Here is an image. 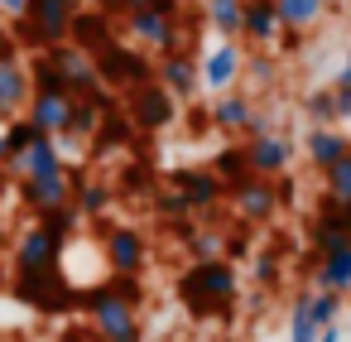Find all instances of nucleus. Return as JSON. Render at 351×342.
<instances>
[{"mask_svg":"<svg viewBox=\"0 0 351 342\" xmlns=\"http://www.w3.org/2000/svg\"><path fill=\"white\" fill-rule=\"evenodd\" d=\"M34 140H39V130H34L25 116H15L10 126H0V164L10 169V164H15V159H20L29 145H34Z\"/></svg>","mask_w":351,"mask_h":342,"instance_id":"a878e982","label":"nucleus"},{"mask_svg":"<svg viewBox=\"0 0 351 342\" xmlns=\"http://www.w3.org/2000/svg\"><path fill=\"white\" fill-rule=\"evenodd\" d=\"M327 203L351 207V155H346L341 164H332V169H327Z\"/></svg>","mask_w":351,"mask_h":342,"instance_id":"c756f323","label":"nucleus"},{"mask_svg":"<svg viewBox=\"0 0 351 342\" xmlns=\"http://www.w3.org/2000/svg\"><path fill=\"white\" fill-rule=\"evenodd\" d=\"M106 255H111V270L116 275H135L145 265V236L135 227H116L106 236Z\"/></svg>","mask_w":351,"mask_h":342,"instance_id":"aec40b11","label":"nucleus"},{"mask_svg":"<svg viewBox=\"0 0 351 342\" xmlns=\"http://www.w3.org/2000/svg\"><path fill=\"white\" fill-rule=\"evenodd\" d=\"M188 251H193V260H217V255L226 251V241H221L217 231H193V241H188Z\"/></svg>","mask_w":351,"mask_h":342,"instance_id":"72a5a7b5","label":"nucleus"},{"mask_svg":"<svg viewBox=\"0 0 351 342\" xmlns=\"http://www.w3.org/2000/svg\"><path fill=\"white\" fill-rule=\"evenodd\" d=\"M346 15H351V5H346Z\"/></svg>","mask_w":351,"mask_h":342,"instance_id":"37998d69","label":"nucleus"},{"mask_svg":"<svg viewBox=\"0 0 351 342\" xmlns=\"http://www.w3.org/2000/svg\"><path fill=\"white\" fill-rule=\"evenodd\" d=\"M250 82H260V87H269L274 82V54L269 49H255V58H245V68H241Z\"/></svg>","mask_w":351,"mask_h":342,"instance_id":"473e14b6","label":"nucleus"},{"mask_svg":"<svg viewBox=\"0 0 351 342\" xmlns=\"http://www.w3.org/2000/svg\"><path fill=\"white\" fill-rule=\"evenodd\" d=\"M29 97H34V78L29 68L10 54V58H0V116L15 121L20 111H29Z\"/></svg>","mask_w":351,"mask_h":342,"instance_id":"1a4fd4ad","label":"nucleus"},{"mask_svg":"<svg viewBox=\"0 0 351 342\" xmlns=\"http://www.w3.org/2000/svg\"><path fill=\"white\" fill-rule=\"evenodd\" d=\"M173 111H178V102H173L159 82H145V87L130 92V116H135L145 130H164V126L173 121Z\"/></svg>","mask_w":351,"mask_h":342,"instance_id":"f8f14e48","label":"nucleus"},{"mask_svg":"<svg viewBox=\"0 0 351 342\" xmlns=\"http://www.w3.org/2000/svg\"><path fill=\"white\" fill-rule=\"evenodd\" d=\"M241 39H250L255 49H274V44L284 39V25H279V15H274V0H250V5H245V30H241Z\"/></svg>","mask_w":351,"mask_h":342,"instance_id":"a211bd4d","label":"nucleus"},{"mask_svg":"<svg viewBox=\"0 0 351 342\" xmlns=\"http://www.w3.org/2000/svg\"><path fill=\"white\" fill-rule=\"evenodd\" d=\"M332 87H351V54H346V63L337 68V82H332Z\"/></svg>","mask_w":351,"mask_h":342,"instance_id":"58836bf2","label":"nucleus"},{"mask_svg":"<svg viewBox=\"0 0 351 342\" xmlns=\"http://www.w3.org/2000/svg\"><path fill=\"white\" fill-rule=\"evenodd\" d=\"M68 111H73V92H68V87H34L25 121H29L39 135L58 140V135H63V126H68Z\"/></svg>","mask_w":351,"mask_h":342,"instance_id":"423d86ee","label":"nucleus"},{"mask_svg":"<svg viewBox=\"0 0 351 342\" xmlns=\"http://www.w3.org/2000/svg\"><path fill=\"white\" fill-rule=\"evenodd\" d=\"M236 289H241V275L226 255L217 260H193V270L178 280V299L193 308V313H221L236 304Z\"/></svg>","mask_w":351,"mask_h":342,"instance_id":"f257e3e1","label":"nucleus"},{"mask_svg":"<svg viewBox=\"0 0 351 342\" xmlns=\"http://www.w3.org/2000/svg\"><path fill=\"white\" fill-rule=\"evenodd\" d=\"M58 255H63V236L39 222V227H29V231L20 236V246H15V270H20V275L58 270Z\"/></svg>","mask_w":351,"mask_h":342,"instance_id":"0eeeda50","label":"nucleus"},{"mask_svg":"<svg viewBox=\"0 0 351 342\" xmlns=\"http://www.w3.org/2000/svg\"><path fill=\"white\" fill-rule=\"evenodd\" d=\"M97 342H145V332L135 328V332H125V337H97Z\"/></svg>","mask_w":351,"mask_h":342,"instance_id":"ea45409f","label":"nucleus"},{"mask_svg":"<svg viewBox=\"0 0 351 342\" xmlns=\"http://www.w3.org/2000/svg\"><path fill=\"white\" fill-rule=\"evenodd\" d=\"M87 313H92V332H97V337H125V332L140 328V323H135V299H130V289H101V294H92V299H87Z\"/></svg>","mask_w":351,"mask_h":342,"instance_id":"20e7f679","label":"nucleus"},{"mask_svg":"<svg viewBox=\"0 0 351 342\" xmlns=\"http://www.w3.org/2000/svg\"><path fill=\"white\" fill-rule=\"evenodd\" d=\"M25 203L39 217H53V212L73 207V179H68V169L63 174H49V179H25Z\"/></svg>","mask_w":351,"mask_h":342,"instance_id":"4468645a","label":"nucleus"},{"mask_svg":"<svg viewBox=\"0 0 351 342\" xmlns=\"http://www.w3.org/2000/svg\"><path fill=\"white\" fill-rule=\"evenodd\" d=\"M207 20L221 34V44L241 39V30H245V0H207Z\"/></svg>","mask_w":351,"mask_h":342,"instance_id":"393cba45","label":"nucleus"},{"mask_svg":"<svg viewBox=\"0 0 351 342\" xmlns=\"http://www.w3.org/2000/svg\"><path fill=\"white\" fill-rule=\"evenodd\" d=\"M317 342H341V328H337V323H332V328H322V337H317Z\"/></svg>","mask_w":351,"mask_h":342,"instance_id":"a19ab883","label":"nucleus"},{"mask_svg":"<svg viewBox=\"0 0 351 342\" xmlns=\"http://www.w3.org/2000/svg\"><path fill=\"white\" fill-rule=\"evenodd\" d=\"M241 68H245V54L236 44H217L207 54V63H202V87L221 97V92H231V82L241 78Z\"/></svg>","mask_w":351,"mask_h":342,"instance_id":"2eb2a0df","label":"nucleus"},{"mask_svg":"<svg viewBox=\"0 0 351 342\" xmlns=\"http://www.w3.org/2000/svg\"><path fill=\"white\" fill-rule=\"evenodd\" d=\"M106 10H121V15H140V10L178 15V0H106Z\"/></svg>","mask_w":351,"mask_h":342,"instance_id":"2f4dec72","label":"nucleus"},{"mask_svg":"<svg viewBox=\"0 0 351 342\" xmlns=\"http://www.w3.org/2000/svg\"><path fill=\"white\" fill-rule=\"evenodd\" d=\"M313 284L327 289V294H337V299H346V294H351V246L327 251V255L317 260V270H313Z\"/></svg>","mask_w":351,"mask_h":342,"instance_id":"412c9836","label":"nucleus"},{"mask_svg":"<svg viewBox=\"0 0 351 342\" xmlns=\"http://www.w3.org/2000/svg\"><path fill=\"white\" fill-rule=\"evenodd\" d=\"M159 87H164L173 102H188V97L202 87V73H197L193 58L178 49V54H164V58H159Z\"/></svg>","mask_w":351,"mask_h":342,"instance_id":"dca6fc26","label":"nucleus"},{"mask_svg":"<svg viewBox=\"0 0 351 342\" xmlns=\"http://www.w3.org/2000/svg\"><path fill=\"white\" fill-rule=\"evenodd\" d=\"M322 255L327 251H337V246H351V207H341V203H327V212L313 222V236H308Z\"/></svg>","mask_w":351,"mask_h":342,"instance_id":"6ab92c4d","label":"nucleus"},{"mask_svg":"<svg viewBox=\"0 0 351 342\" xmlns=\"http://www.w3.org/2000/svg\"><path fill=\"white\" fill-rule=\"evenodd\" d=\"M231 207H236V217L245 227H265L279 212V183L260 179V174H245L241 183H231Z\"/></svg>","mask_w":351,"mask_h":342,"instance_id":"f03ea898","label":"nucleus"},{"mask_svg":"<svg viewBox=\"0 0 351 342\" xmlns=\"http://www.w3.org/2000/svg\"><path fill=\"white\" fill-rule=\"evenodd\" d=\"M77 0H29V34L39 39V44H49V49H58V44H68V34H73V20H77Z\"/></svg>","mask_w":351,"mask_h":342,"instance_id":"39448f33","label":"nucleus"},{"mask_svg":"<svg viewBox=\"0 0 351 342\" xmlns=\"http://www.w3.org/2000/svg\"><path fill=\"white\" fill-rule=\"evenodd\" d=\"M303 116L313 121V130H327V126L337 121V92H332V87L308 92V97H303Z\"/></svg>","mask_w":351,"mask_h":342,"instance_id":"cd10ccee","label":"nucleus"},{"mask_svg":"<svg viewBox=\"0 0 351 342\" xmlns=\"http://www.w3.org/2000/svg\"><path fill=\"white\" fill-rule=\"evenodd\" d=\"M0 15H10V20H25V15H29V0H0Z\"/></svg>","mask_w":351,"mask_h":342,"instance_id":"e433bc0d","label":"nucleus"},{"mask_svg":"<svg viewBox=\"0 0 351 342\" xmlns=\"http://www.w3.org/2000/svg\"><path fill=\"white\" fill-rule=\"evenodd\" d=\"M125 30L140 49H154L159 58L164 54H178V15H159V10H140V15H125Z\"/></svg>","mask_w":351,"mask_h":342,"instance_id":"6e6552de","label":"nucleus"},{"mask_svg":"<svg viewBox=\"0 0 351 342\" xmlns=\"http://www.w3.org/2000/svg\"><path fill=\"white\" fill-rule=\"evenodd\" d=\"M212 174H217V179L241 183V179L250 174V164H245V145H241V150H221V155H217V164H212Z\"/></svg>","mask_w":351,"mask_h":342,"instance_id":"7c9ffc66","label":"nucleus"},{"mask_svg":"<svg viewBox=\"0 0 351 342\" xmlns=\"http://www.w3.org/2000/svg\"><path fill=\"white\" fill-rule=\"evenodd\" d=\"M274 15L284 25V34H308L317 20H322V0H274Z\"/></svg>","mask_w":351,"mask_h":342,"instance_id":"5701e85b","label":"nucleus"},{"mask_svg":"<svg viewBox=\"0 0 351 342\" xmlns=\"http://www.w3.org/2000/svg\"><path fill=\"white\" fill-rule=\"evenodd\" d=\"M289 159H293V145L274 130V135H255L250 145H245V164H250V174H260V179H279L284 169H289Z\"/></svg>","mask_w":351,"mask_h":342,"instance_id":"ddd939ff","label":"nucleus"},{"mask_svg":"<svg viewBox=\"0 0 351 342\" xmlns=\"http://www.w3.org/2000/svg\"><path fill=\"white\" fill-rule=\"evenodd\" d=\"M337 92V121H351V87H332Z\"/></svg>","mask_w":351,"mask_h":342,"instance_id":"4c0bfd02","label":"nucleus"},{"mask_svg":"<svg viewBox=\"0 0 351 342\" xmlns=\"http://www.w3.org/2000/svg\"><path fill=\"white\" fill-rule=\"evenodd\" d=\"M274 275H279L274 255H260V260H255V280H260V284H274Z\"/></svg>","mask_w":351,"mask_h":342,"instance_id":"c9c22d12","label":"nucleus"},{"mask_svg":"<svg viewBox=\"0 0 351 342\" xmlns=\"http://www.w3.org/2000/svg\"><path fill=\"white\" fill-rule=\"evenodd\" d=\"M250 116H255V106H250V97H241V92H221V97L212 102V126H221V130H231V135H241V130L250 126Z\"/></svg>","mask_w":351,"mask_h":342,"instance_id":"b1692460","label":"nucleus"},{"mask_svg":"<svg viewBox=\"0 0 351 342\" xmlns=\"http://www.w3.org/2000/svg\"><path fill=\"white\" fill-rule=\"evenodd\" d=\"M346 155H351V140H346L341 130H332V126H327V130H308V164H313V169L327 174V169L341 164Z\"/></svg>","mask_w":351,"mask_h":342,"instance_id":"4be33fe9","label":"nucleus"},{"mask_svg":"<svg viewBox=\"0 0 351 342\" xmlns=\"http://www.w3.org/2000/svg\"><path fill=\"white\" fill-rule=\"evenodd\" d=\"M111 207V188L106 183H77L73 188V212L77 217H101Z\"/></svg>","mask_w":351,"mask_h":342,"instance_id":"c85d7f7f","label":"nucleus"},{"mask_svg":"<svg viewBox=\"0 0 351 342\" xmlns=\"http://www.w3.org/2000/svg\"><path fill=\"white\" fill-rule=\"evenodd\" d=\"M173 193L188 203V212H212L221 203V179L212 169H178L173 174Z\"/></svg>","mask_w":351,"mask_h":342,"instance_id":"9b49d317","label":"nucleus"},{"mask_svg":"<svg viewBox=\"0 0 351 342\" xmlns=\"http://www.w3.org/2000/svg\"><path fill=\"white\" fill-rule=\"evenodd\" d=\"M317 337H322V323L313 313V299L298 294L293 299V313H289V342H317Z\"/></svg>","mask_w":351,"mask_h":342,"instance_id":"bb28decb","label":"nucleus"},{"mask_svg":"<svg viewBox=\"0 0 351 342\" xmlns=\"http://www.w3.org/2000/svg\"><path fill=\"white\" fill-rule=\"evenodd\" d=\"M92 58H97V73H101V82H125L130 92L149 82V68H145V58H135V54L116 49V39H111L106 49H97Z\"/></svg>","mask_w":351,"mask_h":342,"instance_id":"9d476101","label":"nucleus"},{"mask_svg":"<svg viewBox=\"0 0 351 342\" xmlns=\"http://www.w3.org/2000/svg\"><path fill=\"white\" fill-rule=\"evenodd\" d=\"M101 5H106V0H101Z\"/></svg>","mask_w":351,"mask_h":342,"instance_id":"c03bdc74","label":"nucleus"},{"mask_svg":"<svg viewBox=\"0 0 351 342\" xmlns=\"http://www.w3.org/2000/svg\"><path fill=\"white\" fill-rule=\"evenodd\" d=\"M308 299H313V313H317V323H322V328H332V323L341 318V299H337V294H327V289H313Z\"/></svg>","mask_w":351,"mask_h":342,"instance_id":"f704fd0d","label":"nucleus"},{"mask_svg":"<svg viewBox=\"0 0 351 342\" xmlns=\"http://www.w3.org/2000/svg\"><path fill=\"white\" fill-rule=\"evenodd\" d=\"M10 54H15V44H10V34H5V30H0V58H10Z\"/></svg>","mask_w":351,"mask_h":342,"instance_id":"79ce46f5","label":"nucleus"},{"mask_svg":"<svg viewBox=\"0 0 351 342\" xmlns=\"http://www.w3.org/2000/svg\"><path fill=\"white\" fill-rule=\"evenodd\" d=\"M10 174H20V183L25 179H49V174H63V150H58V140H49V135H39L15 164H10Z\"/></svg>","mask_w":351,"mask_h":342,"instance_id":"f3484780","label":"nucleus"},{"mask_svg":"<svg viewBox=\"0 0 351 342\" xmlns=\"http://www.w3.org/2000/svg\"><path fill=\"white\" fill-rule=\"evenodd\" d=\"M49 63H53V73L63 78V87L73 97H101V73H97V58L87 49L58 44V49H49Z\"/></svg>","mask_w":351,"mask_h":342,"instance_id":"7ed1b4c3","label":"nucleus"}]
</instances>
